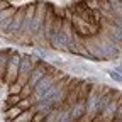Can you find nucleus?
Masks as SVG:
<instances>
[{"instance_id":"obj_3","label":"nucleus","mask_w":122,"mask_h":122,"mask_svg":"<svg viewBox=\"0 0 122 122\" xmlns=\"http://www.w3.org/2000/svg\"><path fill=\"white\" fill-rule=\"evenodd\" d=\"M14 49H0V86H5V76H7V66H9V58Z\"/></svg>"},{"instance_id":"obj_8","label":"nucleus","mask_w":122,"mask_h":122,"mask_svg":"<svg viewBox=\"0 0 122 122\" xmlns=\"http://www.w3.org/2000/svg\"><path fill=\"white\" fill-rule=\"evenodd\" d=\"M119 65H120V66H122V56H120V58H119Z\"/></svg>"},{"instance_id":"obj_4","label":"nucleus","mask_w":122,"mask_h":122,"mask_svg":"<svg viewBox=\"0 0 122 122\" xmlns=\"http://www.w3.org/2000/svg\"><path fill=\"white\" fill-rule=\"evenodd\" d=\"M34 110L32 109H29V110H24V112H20L17 117H15L12 122H34Z\"/></svg>"},{"instance_id":"obj_7","label":"nucleus","mask_w":122,"mask_h":122,"mask_svg":"<svg viewBox=\"0 0 122 122\" xmlns=\"http://www.w3.org/2000/svg\"><path fill=\"white\" fill-rule=\"evenodd\" d=\"M107 2H109L110 5H117V4H120L122 0H107Z\"/></svg>"},{"instance_id":"obj_1","label":"nucleus","mask_w":122,"mask_h":122,"mask_svg":"<svg viewBox=\"0 0 122 122\" xmlns=\"http://www.w3.org/2000/svg\"><path fill=\"white\" fill-rule=\"evenodd\" d=\"M65 73H66V71L56 68L54 71H51V73H48V75H44L42 78L39 80V83L34 86V92H32V97H30V98H32L34 102L39 100V98H42V97L51 90V86H53L59 78H63V75H65Z\"/></svg>"},{"instance_id":"obj_2","label":"nucleus","mask_w":122,"mask_h":122,"mask_svg":"<svg viewBox=\"0 0 122 122\" xmlns=\"http://www.w3.org/2000/svg\"><path fill=\"white\" fill-rule=\"evenodd\" d=\"M20 51L14 49L10 58H9V66H7V76H5V86H12L15 81H17V75H19V65H20Z\"/></svg>"},{"instance_id":"obj_5","label":"nucleus","mask_w":122,"mask_h":122,"mask_svg":"<svg viewBox=\"0 0 122 122\" xmlns=\"http://www.w3.org/2000/svg\"><path fill=\"white\" fill-rule=\"evenodd\" d=\"M105 73H109L110 75V78L117 83V85H122V75L120 73H117L114 68H109V70H105Z\"/></svg>"},{"instance_id":"obj_9","label":"nucleus","mask_w":122,"mask_h":122,"mask_svg":"<svg viewBox=\"0 0 122 122\" xmlns=\"http://www.w3.org/2000/svg\"><path fill=\"white\" fill-rule=\"evenodd\" d=\"M112 122H122V120H120V119H114Z\"/></svg>"},{"instance_id":"obj_6","label":"nucleus","mask_w":122,"mask_h":122,"mask_svg":"<svg viewBox=\"0 0 122 122\" xmlns=\"http://www.w3.org/2000/svg\"><path fill=\"white\" fill-rule=\"evenodd\" d=\"M115 119H120L122 120V102L119 103V107H117V112H115Z\"/></svg>"}]
</instances>
